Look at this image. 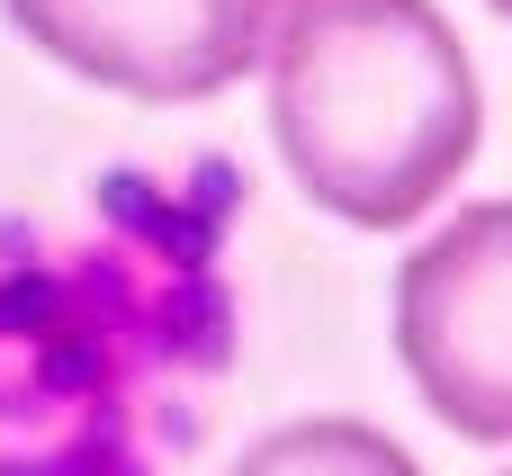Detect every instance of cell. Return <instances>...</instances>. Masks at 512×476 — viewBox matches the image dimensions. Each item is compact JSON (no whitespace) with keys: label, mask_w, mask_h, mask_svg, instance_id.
I'll list each match as a JSON object with an SVG mask.
<instances>
[{"label":"cell","mask_w":512,"mask_h":476,"mask_svg":"<svg viewBox=\"0 0 512 476\" xmlns=\"http://www.w3.org/2000/svg\"><path fill=\"white\" fill-rule=\"evenodd\" d=\"M477 72L432 0H279L270 135L342 225H414L477 153Z\"/></svg>","instance_id":"1"},{"label":"cell","mask_w":512,"mask_h":476,"mask_svg":"<svg viewBox=\"0 0 512 476\" xmlns=\"http://www.w3.org/2000/svg\"><path fill=\"white\" fill-rule=\"evenodd\" d=\"M495 9H504V18H512V0H495Z\"/></svg>","instance_id":"5"},{"label":"cell","mask_w":512,"mask_h":476,"mask_svg":"<svg viewBox=\"0 0 512 476\" xmlns=\"http://www.w3.org/2000/svg\"><path fill=\"white\" fill-rule=\"evenodd\" d=\"M396 351L459 441H512V198L450 216L396 270Z\"/></svg>","instance_id":"2"},{"label":"cell","mask_w":512,"mask_h":476,"mask_svg":"<svg viewBox=\"0 0 512 476\" xmlns=\"http://www.w3.org/2000/svg\"><path fill=\"white\" fill-rule=\"evenodd\" d=\"M234 476H423L405 459V441H387L378 423H351V414H306V423H279L261 432Z\"/></svg>","instance_id":"4"},{"label":"cell","mask_w":512,"mask_h":476,"mask_svg":"<svg viewBox=\"0 0 512 476\" xmlns=\"http://www.w3.org/2000/svg\"><path fill=\"white\" fill-rule=\"evenodd\" d=\"M27 45L126 99H216L279 36V0H0Z\"/></svg>","instance_id":"3"}]
</instances>
